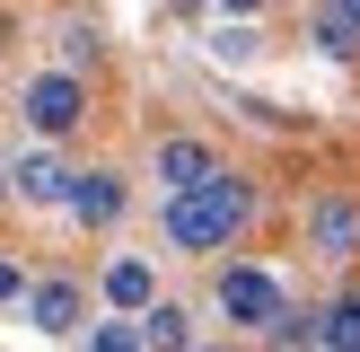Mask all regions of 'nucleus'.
<instances>
[{
	"instance_id": "f257e3e1",
	"label": "nucleus",
	"mask_w": 360,
	"mask_h": 352,
	"mask_svg": "<svg viewBox=\"0 0 360 352\" xmlns=\"http://www.w3.org/2000/svg\"><path fill=\"white\" fill-rule=\"evenodd\" d=\"M246 211H255V185L220 168L202 194H167V220H158V229H167L176 256H211V246H229L246 229Z\"/></svg>"
},
{
	"instance_id": "f03ea898",
	"label": "nucleus",
	"mask_w": 360,
	"mask_h": 352,
	"mask_svg": "<svg viewBox=\"0 0 360 352\" xmlns=\"http://www.w3.org/2000/svg\"><path fill=\"white\" fill-rule=\"evenodd\" d=\"M18 115H27L35 141L79 132V115H88V80H79V70H35V80L18 88Z\"/></svg>"
},
{
	"instance_id": "7ed1b4c3",
	"label": "nucleus",
	"mask_w": 360,
	"mask_h": 352,
	"mask_svg": "<svg viewBox=\"0 0 360 352\" xmlns=\"http://www.w3.org/2000/svg\"><path fill=\"white\" fill-rule=\"evenodd\" d=\"M220 317L246 326V334H273L290 308H281V282L264 273V264H220Z\"/></svg>"
},
{
	"instance_id": "20e7f679",
	"label": "nucleus",
	"mask_w": 360,
	"mask_h": 352,
	"mask_svg": "<svg viewBox=\"0 0 360 352\" xmlns=\"http://www.w3.org/2000/svg\"><path fill=\"white\" fill-rule=\"evenodd\" d=\"M211 176H220V158H211V141H193V132L158 141V185H167V194H202Z\"/></svg>"
},
{
	"instance_id": "39448f33",
	"label": "nucleus",
	"mask_w": 360,
	"mask_h": 352,
	"mask_svg": "<svg viewBox=\"0 0 360 352\" xmlns=\"http://www.w3.org/2000/svg\"><path fill=\"white\" fill-rule=\"evenodd\" d=\"M62 211H70V220H88V229H115V220H123V176H115V168H79Z\"/></svg>"
},
{
	"instance_id": "423d86ee",
	"label": "nucleus",
	"mask_w": 360,
	"mask_h": 352,
	"mask_svg": "<svg viewBox=\"0 0 360 352\" xmlns=\"http://www.w3.org/2000/svg\"><path fill=\"white\" fill-rule=\"evenodd\" d=\"M27 317H35V334H79V317H88V291L53 273V282H35V291H27Z\"/></svg>"
},
{
	"instance_id": "0eeeda50",
	"label": "nucleus",
	"mask_w": 360,
	"mask_h": 352,
	"mask_svg": "<svg viewBox=\"0 0 360 352\" xmlns=\"http://www.w3.org/2000/svg\"><path fill=\"white\" fill-rule=\"evenodd\" d=\"M308 246H316V256H352V246H360V203L316 194V203H308Z\"/></svg>"
},
{
	"instance_id": "6e6552de",
	"label": "nucleus",
	"mask_w": 360,
	"mask_h": 352,
	"mask_svg": "<svg viewBox=\"0 0 360 352\" xmlns=\"http://www.w3.org/2000/svg\"><path fill=\"white\" fill-rule=\"evenodd\" d=\"M70 176H79V168H62L53 150H27L9 168V194H18V203H70Z\"/></svg>"
},
{
	"instance_id": "1a4fd4ad",
	"label": "nucleus",
	"mask_w": 360,
	"mask_h": 352,
	"mask_svg": "<svg viewBox=\"0 0 360 352\" xmlns=\"http://www.w3.org/2000/svg\"><path fill=\"white\" fill-rule=\"evenodd\" d=\"M105 308H115V317L158 308V273H150V256H115V264H105Z\"/></svg>"
},
{
	"instance_id": "9d476101",
	"label": "nucleus",
	"mask_w": 360,
	"mask_h": 352,
	"mask_svg": "<svg viewBox=\"0 0 360 352\" xmlns=\"http://www.w3.org/2000/svg\"><path fill=\"white\" fill-rule=\"evenodd\" d=\"M141 334H150V352H193V317L176 308V299H158V308H141Z\"/></svg>"
},
{
	"instance_id": "9b49d317",
	"label": "nucleus",
	"mask_w": 360,
	"mask_h": 352,
	"mask_svg": "<svg viewBox=\"0 0 360 352\" xmlns=\"http://www.w3.org/2000/svg\"><path fill=\"white\" fill-rule=\"evenodd\" d=\"M308 35H316V53H334V62H352V53H360V18L343 9V0H326Z\"/></svg>"
},
{
	"instance_id": "f8f14e48",
	"label": "nucleus",
	"mask_w": 360,
	"mask_h": 352,
	"mask_svg": "<svg viewBox=\"0 0 360 352\" xmlns=\"http://www.w3.org/2000/svg\"><path fill=\"white\" fill-rule=\"evenodd\" d=\"M79 352H150V334H141V317H97L79 334Z\"/></svg>"
},
{
	"instance_id": "ddd939ff",
	"label": "nucleus",
	"mask_w": 360,
	"mask_h": 352,
	"mask_svg": "<svg viewBox=\"0 0 360 352\" xmlns=\"http://www.w3.org/2000/svg\"><path fill=\"white\" fill-rule=\"evenodd\" d=\"M316 344L326 352H360V299H334V308L316 317Z\"/></svg>"
},
{
	"instance_id": "4468645a",
	"label": "nucleus",
	"mask_w": 360,
	"mask_h": 352,
	"mask_svg": "<svg viewBox=\"0 0 360 352\" xmlns=\"http://www.w3.org/2000/svg\"><path fill=\"white\" fill-rule=\"evenodd\" d=\"M211 53H220V62H255V18H229V27L211 35Z\"/></svg>"
},
{
	"instance_id": "2eb2a0df",
	"label": "nucleus",
	"mask_w": 360,
	"mask_h": 352,
	"mask_svg": "<svg viewBox=\"0 0 360 352\" xmlns=\"http://www.w3.org/2000/svg\"><path fill=\"white\" fill-rule=\"evenodd\" d=\"M27 291H35V282H27V273H18V264H9V256H0V308H18V299H27Z\"/></svg>"
},
{
	"instance_id": "dca6fc26",
	"label": "nucleus",
	"mask_w": 360,
	"mask_h": 352,
	"mask_svg": "<svg viewBox=\"0 0 360 352\" xmlns=\"http://www.w3.org/2000/svg\"><path fill=\"white\" fill-rule=\"evenodd\" d=\"M62 53H70L62 70H79V62H97V35H88V27H70V35H62Z\"/></svg>"
},
{
	"instance_id": "f3484780",
	"label": "nucleus",
	"mask_w": 360,
	"mask_h": 352,
	"mask_svg": "<svg viewBox=\"0 0 360 352\" xmlns=\"http://www.w3.org/2000/svg\"><path fill=\"white\" fill-rule=\"evenodd\" d=\"M220 9H229V18H255V9H264V0H220Z\"/></svg>"
},
{
	"instance_id": "a211bd4d",
	"label": "nucleus",
	"mask_w": 360,
	"mask_h": 352,
	"mask_svg": "<svg viewBox=\"0 0 360 352\" xmlns=\"http://www.w3.org/2000/svg\"><path fill=\"white\" fill-rule=\"evenodd\" d=\"M0 203H9V168H0Z\"/></svg>"
},
{
	"instance_id": "6ab92c4d",
	"label": "nucleus",
	"mask_w": 360,
	"mask_h": 352,
	"mask_svg": "<svg viewBox=\"0 0 360 352\" xmlns=\"http://www.w3.org/2000/svg\"><path fill=\"white\" fill-rule=\"evenodd\" d=\"M343 9H352V18H360V0H343Z\"/></svg>"
}]
</instances>
